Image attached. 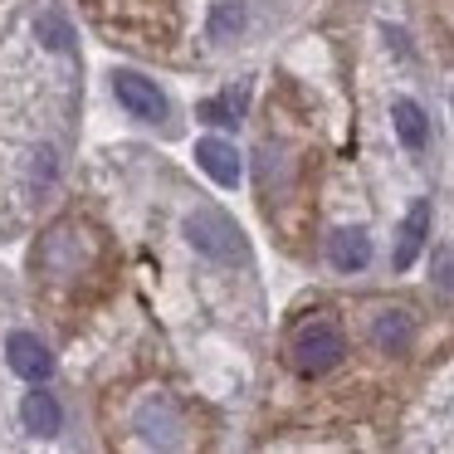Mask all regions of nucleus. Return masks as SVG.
Masks as SVG:
<instances>
[{
  "mask_svg": "<svg viewBox=\"0 0 454 454\" xmlns=\"http://www.w3.org/2000/svg\"><path fill=\"white\" fill-rule=\"evenodd\" d=\"M196 161H200V171H206L215 186H239V176H245L239 152L230 147V142H220V137H200L196 142Z\"/></svg>",
  "mask_w": 454,
  "mask_h": 454,
  "instance_id": "6",
  "label": "nucleus"
},
{
  "mask_svg": "<svg viewBox=\"0 0 454 454\" xmlns=\"http://www.w3.org/2000/svg\"><path fill=\"white\" fill-rule=\"evenodd\" d=\"M181 235L191 239V249L206 259H215V264H245L249 249H245V235H239V225L225 215V210H191L186 220H181Z\"/></svg>",
  "mask_w": 454,
  "mask_h": 454,
  "instance_id": "1",
  "label": "nucleus"
},
{
  "mask_svg": "<svg viewBox=\"0 0 454 454\" xmlns=\"http://www.w3.org/2000/svg\"><path fill=\"white\" fill-rule=\"evenodd\" d=\"M30 181H35V186H50V181H54V152H50V147L40 152V161H35V176H30Z\"/></svg>",
  "mask_w": 454,
  "mask_h": 454,
  "instance_id": "16",
  "label": "nucleus"
},
{
  "mask_svg": "<svg viewBox=\"0 0 454 454\" xmlns=\"http://www.w3.org/2000/svg\"><path fill=\"white\" fill-rule=\"evenodd\" d=\"M327 264H333L337 274H362V269L372 264V235H366V230H337V235L327 239Z\"/></svg>",
  "mask_w": 454,
  "mask_h": 454,
  "instance_id": "7",
  "label": "nucleus"
},
{
  "mask_svg": "<svg viewBox=\"0 0 454 454\" xmlns=\"http://www.w3.org/2000/svg\"><path fill=\"white\" fill-rule=\"evenodd\" d=\"M415 342V323L405 308H381L372 317V347L376 352H411Z\"/></svg>",
  "mask_w": 454,
  "mask_h": 454,
  "instance_id": "8",
  "label": "nucleus"
},
{
  "mask_svg": "<svg viewBox=\"0 0 454 454\" xmlns=\"http://www.w3.org/2000/svg\"><path fill=\"white\" fill-rule=\"evenodd\" d=\"M434 284H440V294H450V249H440V259H434Z\"/></svg>",
  "mask_w": 454,
  "mask_h": 454,
  "instance_id": "17",
  "label": "nucleus"
},
{
  "mask_svg": "<svg viewBox=\"0 0 454 454\" xmlns=\"http://www.w3.org/2000/svg\"><path fill=\"white\" fill-rule=\"evenodd\" d=\"M5 356H11V372L25 376V381H50L54 376V352L44 347V337L35 333H11L5 337Z\"/></svg>",
  "mask_w": 454,
  "mask_h": 454,
  "instance_id": "4",
  "label": "nucleus"
},
{
  "mask_svg": "<svg viewBox=\"0 0 454 454\" xmlns=\"http://www.w3.org/2000/svg\"><path fill=\"white\" fill-rule=\"evenodd\" d=\"M342 356H347V337H342V327H337V323L313 317L308 327H298V337H294V366H298L303 376L333 372Z\"/></svg>",
  "mask_w": 454,
  "mask_h": 454,
  "instance_id": "2",
  "label": "nucleus"
},
{
  "mask_svg": "<svg viewBox=\"0 0 454 454\" xmlns=\"http://www.w3.org/2000/svg\"><path fill=\"white\" fill-rule=\"evenodd\" d=\"M245 25V15H239L235 0H220L215 11H210V40H230V35Z\"/></svg>",
  "mask_w": 454,
  "mask_h": 454,
  "instance_id": "15",
  "label": "nucleus"
},
{
  "mask_svg": "<svg viewBox=\"0 0 454 454\" xmlns=\"http://www.w3.org/2000/svg\"><path fill=\"white\" fill-rule=\"evenodd\" d=\"M391 122H395V137H401L405 147H411V152H425V142H430V122H425L420 103L395 98V103H391Z\"/></svg>",
  "mask_w": 454,
  "mask_h": 454,
  "instance_id": "10",
  "label": "nucleus"
},
{
  "mask_svg": "<svg viewBox=\"0 0 454 454\" xmlns=\"http://www.w3.org/2000/svg\"><path fill=\"white\" fill-rule=\"evenodd\" d=\"M430 220H434V206H430V200H415V206L405 210V220H401V239H395V254H391V264H395V269H411L415 259H420L425 239H430Z\"/></svg>",
  "mask_w": 454,
  "mask_h": 454,
  "instance_id": "5",
  "label": "nucleus"
},
{
  "mask_svg": "<svg viewBox=\"0 0 454 454\" xmlns=\"http://www.w3.org/2000/svg\"><path fill=\"white\" fill-rule=\"evenodd\" d=\"M113 93H118V103L132 113V118H142V122H161V118H167V93H161L152 79H142V74L118 69V74H113Z\"/></svg>",
  "mask_w": 454,
  "mask_h": 454,
  "instance_id": "3",
  "label": "nucleus"
},
{
  "mask_svg": "<svg viewBox=\"0 0 454 454\" xmlns=\"http://www.w3.org/2000/svg\"><path fill=\"white\" fill-rule=\"evenodd\" d=\"M20 415H25V430H35V434H59V425H64V411L50 391H30Z\"/></svg>",
  "mask_w": 454,
  "mask_h": 454,
  "instance_id": "11",
  "label": "nucleus"
},
{
  "mask_svg": "<svg viewBox=\"0 0 454 454\" xmlns=\"http://www.w3.org/2000/svg\"><path fill=\"white\" fill-rule=\"evenodd\" d=\"M69 239H74V230H69V225H59L50 239H44V249H40V264L50 269L54 278L79 274V249H69Z\"/></svg>",
  "mask_w": 454,
  "mask_h": 454,
  "instance_id": "12",
  "label": "nucleus"
},
{
  "mask_svg": "<svg viewBox=\"0 0 454 454\" xmlns=\"http://www.w3.org/2000/svg\"><path fill=\"white\" fill-rule=\"evenodd\" d=\"M137 430H142V440H152V444H176V430H181L176 405H171L167 395L147 401V405L137 411Z\"/></svg>",
  "mask_w": 454,
  "mask_h": 454,
  "instance_id": "9",
  "label": "nucleus"
},
{
  "mask_svg": "<svg viewBox=\"0 0 454 454\" xmlns=\"http://www.w3.org/2000/svg\"><path fill=\"white\" fill-rule=\"evenodd\" d=\"M200 118H206V122H215V128H235V122H239V113H245V89H230V93H220V98H206V103H200Z\"/></svg>",
  "mask_w": 454,
  "mask_h": 454,
  "instance_id": "14",
  "label": "nucleus"
},
{
  "mask_svg": "<svg viewBox=\"0 0 454 454\" xmlns=\"http://www.w3.org/2000/svg\"><path fill=\"white\" fill-rule=\"evenodd\" d=\"M35 35H40V44H44V50H54V54H69V50H74L69 20H64V15H54V11H40V15H35Z\"/></svg>",
  "mask_w": 454,
  "mask_h": 454,
  "instance_id": "13",
  "label": "nucleus"
}]
</instances>
